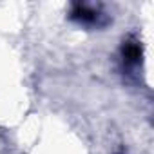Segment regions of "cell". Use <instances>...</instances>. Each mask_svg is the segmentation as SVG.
I'll use <instances>...</instances> for the list:
<instances>
[{"label":"cell","instance_id":"1","mask_svg":"<svg viewBox=\"0 0 154 154\" xmlns=\"http://www.w3.org/2000/svg\"><path fill=\"white\" fill-rule=\"evenodd\" d=\"M122 53H123V60L129 62V63H136L140 60V56H141V49H140V45L136 42H127L123 45Z\"/></svg>","mask_w":154,"mask_h":154}]
</instances>
